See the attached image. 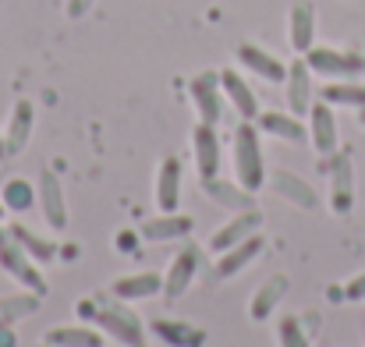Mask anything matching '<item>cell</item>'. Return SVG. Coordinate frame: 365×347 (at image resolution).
<instances>
[{"label":"cell","instance_id":"30bf717a","mask_svg":"<svg viewBox=\"0 0 365 347\" xmlns=\"http://www.w3.org/2000/svg\"><path fill=\"white\" fill-rule=\"evenodd\" d=\"M36 195H39V209H43V220L57 231L68 227V202H64V188H61V177L53 170H39V181H36Z\"/></svg>","mask_w":365,"mask_h":347},{"label":"cell","instance_id":"836d02e7","mask_svg":"<svg viewBox=\"0 0 365 347\" xmlns=\"http://www.w3.org/2000/svg\"><path fill=\"white\" fill-rule=\"evenodd\" d=\"M0 347H18V337L11 333V326H0Z\"/></svg>","mask_w":365,"mask_h":347},{"label":"cell","instance_id":"9a60e30c","mask_svg":"<svg viewBox=\"0 0 365 347\" xmlns=\"http://www.w3.org/2000/svg\"><path fill=\"white\" fill-rule=\"evenodd\" d=\"M262 248H266L262 234H252V237H245L242 244H235V248L220 252V259H217V276H220V280H231V276H238L242 269H248V266H252V262L262 255Z\"/></svg>","mask_w":365,"mask_h":347},{"label":"cell","instance_id":"484cf974","mask_svg":"<svg viewBox=\"0 0 365 347\" xmlns=\"http://www.w3.org/2000/svg\"><path fill=\"white\" fill-rule=\"evenodd\" d=\"M202 192H206V195H210L213 202H220V206H227V209H235V213H242V209H252V195H255V192L242 188L238 181L231 185V181H224V177L202 181Z\"/></svg>","mask_w":365,"mask_h":347},{"label":"cell","instance_id":"ba28073f","mask_svg":"<svg viewBox=\"0 0 365 347\" xmlns=\"http://www.w3.org/2000/svg\"><path fill=\"white\" fill-rule=\"evenodd\" d=\"M323 170L330 174V206H334V213H348L355 206V177H351L348 152L327 156L323 160Z\"/></svg>","mask_w":365,"mask_h":347},{"label":"cell","instance_id":"3957f363","mask_svg":"<svg viewBox=\"0 0 365 347\" xmlns=\"http://www.w3.org/2000/svg\"><path fill=\"white\" fill-rule=\"evenodd\" d=\"M93 326H100L103 337H110V341H118L124 347H145V326H142V319L128 305H107V309H100L96 319H93Z\"/></svg>","mask_w":365,"mask_h":347},{"label":"cell","instance_id":"52a82bcc","mask_svg":"<svg viewBox=\"0 0 365 347\" xmlns=\"http://www.w3.org/2000/svg\"><path fill=\"white\" fill-rule=\"evenodd\" d=\"M284 96H287V110L298 117H309V107L316 103V86H312V68L305 64V57L287 64V78H284Z\"/></svg>","mask_w":365,"mask_h":347},{"label":"cell","instance_id":"d590c367","mask_svg":"<svg viewBox=\"0 0 365 347\" xmlns=\"http://www.w3.org/2000/svg\"><path fill=\"white\" fill-rule=\"evenodd\" d=\"M359 120H362V128H365V107H362V110H359Z\"/></svg>","mask_w":365,"mask_h":347},{"label":"cell","instance_id":"f546056e","mask_svg":"<svg viewBox=\"0 0 365 347\" xmlns=\"http://www.w3.org/2000/svg\"><path fill=\"white\" fill-rule=\"evenodd\" d=\"M277 344L280 347H312V341H309V330H305L294 316H284V319L277 323Z\"/></svg>","mask_w":365,"mask_h":347},{"label":"cell","instance_id":"74e56055","mask_svg":"<svg viewBox=\"0 0 365 347\" xmlns=\"http://www.w3.org/2000/svg\"><path fill=\"white\" fill-rule=\"evenodd\" d=\"M0 326H7V323H4V319H0Z\"/></svg>","mask_w":365,"mask_h":347},{"label":"cell","instance_id":"9c48e42d","mask_svg":"<svg viewBox=\"0 0 365 347\" xmlns=\"http://www.w3.org/2000/svg\"><path fill=\"white\" fill-rule=\"evenodd\" d=\"M309 142H312V149H316L323 160L334 156L337 145H341L337 117H334V107H330L327 100H316V103L309 107Z\"/></svg>","mask_w":365,"mask_h":347},{"label":"cell","instance_id":"f1b7e54d","mask_svg":"<svg viewBox=\"0 0 365 347\" xmlns=\"http://www.w3.org/2000/svg\"><path fill=\"white\" fill-rule=\"evenodd\" d=\"M39 298L43 294H36V291H21V294H4L0 298V319L11 326V323H18V319H25V316H32L36 309H39Z\"/></svg>","mask_w":365,"mask_h":347},{"label":"cell","instance_id":"44dd1931","mask_svg":"<svg viewBox=\"0 0 365 347\" xmlns=\"http://www.w3.org/2000/svg\"><path fill=\"white\" fill-rule=\"evenodd\" d=\"M287 276L284 273H273V276H266L262 284H259V291L252 294V301H248V316L255 319V323H262V319H269L273 316V309L284 301V294H287Z\"/></svg>","mask_w":365,"mask_h":347},{"label":"cell","instance_id":"6da1fadb","mask_svg":"<svg viewBox=\"0 0 365 347\" xmlns=\"http://www.w3.org/2000/svg\"><path fill=\"white\" fill-rule=\"evenodd\" d=\"M231 156H235V177L248 192H259L269 177H266V152L259 142V124L242 120L231 135Z\"/></svg>","mask_w":365,"mask_h":347},{"label":"cell","instance_id":"d6a6232c","mask_svg":"<svg viewBox=\"0 0 365 347\" xmlns=\"http://www.w3.org/2000/svg\"><path fill=\"white\" fill-rule=\"evenodd\" d=\"M96 312H100V309H96V301H89V298H82V301H78V316H82L86 323H93V319H96Z\"/></svg>","mask_w":365,"mask_h":347},{"label":"cell","instance_id":"cb8c5ba5","mask_svg":"<svg viewBox=\"0 0 365 347\" xmlns=\"http://www.w3.org/2000/svg\"><path fill=\"white\" fill-rule=\"evenodd\" d=\"M43 344L50 347H103V330L89 326H53L43 333Z\"/></svg>","mask_w":365,"mask_h":347},{"label":"cell","instance_id":"7a4b0ae2","mask_svg":"<svg viewBox=\"0 0 365 347\" xmlns=\"http://www.w3.org/2000/svg\"><path fill=\"white\" fill-rule=\"evenodd\" d=\"M305 64L312 68V75L323 78H359L365 75V57L355 50H337V46H312L309 53H302Z\"/></svg>","mask_w":365,"mask_h":347},{"label":"cell","instance_id":"5b68a950","mask_svg":"<svg viewBox=\"0 0 365 347\" xmlns=\"http://www.w3.org/2000/svg\"><path fill=\"white\" fill-rule=\"evenodd\" d=\"M199 266H202V248L199 244H181V252L170 259V266H167V273H163V294L174 301V298H181L188 287H192V280H195V273H199Z\"/></svg>","mask_w":365,"mask_h":347},{"label":"cell","instance_id":"e575fe53","mask_svg":"<svg viewBox=\"0 0 365 347\" xmlns=\"http://www.w3.org/2000/svg\"><path fill=\"white\" fill-rule=\"evenodd\" d=\"M7 156V145H4V135H0V160Z\"/></svg>","mask_w":365,"mask_h":347},{"label":"cell","instance_id":"ffe728a7","mask_svg":"<svg viewBox=\"0 0 365 347\" xmlns=\"http://www.w3.org/2000/svg\"><path fill=\"white\" fill-rule=\"evenodd\" d=\"M220 86H224V96L231 103V110L242 117V120H259V100L252 93V86L245 82L238 71H220Z\"/></svg>","mask_w":365,"mask_h":347},{"label":"cell","instance_id":"7402d4cb","mask_svg":"<svg viewBox=\"0 0 365 347\" xmlns=\"http://www.w3.org/2000/svg\"><path fill=\"white\" fill-rule=\"evenodd\" d=\"M149 330H153L167 347H202L206 344V333H202L199 326H192V323H181V319L160 316V319L149 323Z\"/></svg>","mask_w":365,"mask_h":347},{"label":"cell","instance_id":"4fadbf2b","mask_svg":"<svg viewBox=\"0 0 365 347\" xmlns=\"http://www.w3.org/2000/svg\"><path fill=\"white\" fill-rule=\"evenodd\" d=\"M287 43L294 53H309L316 46V7L309 0H298L287 11Z\"/></svg>","mask_w":365,"mask_h":347},{"label":"cell","instance_id":"d6986e66","mask_svg":"<svg viewBox=\"0 0 365 347\" xmlns=\"http://www.w3.org/2000/svg\"><path fill=\"white\" fill-rule=\"evenodd\" d=\"M178 202H181V160L163 156L156 174V206L160 213H178Z\"/></svg>","mask_w":365,"mask_h":347},{"label":"cell","instance_id":"7c38bea8","mask_svg":"<svg viewBox=\"0 0 365 347\" xmlns=\"http://www.w3.org/2000/svg\"><path fill=\"white\" fill-rule=\"evenodd\" d=\"M262 227V213L252 206V209H242V213H235L220 231L210 237V248L220 255V252H227V248H235V244H242L245 237H252V234H259Z\"/></svg>","mask_w":365,"mask_h":347},{"label":"cell","instance_id":"83f0119b","mask_svg":"<svg viewBox=\"0 0 365 347\" xmlns=\"http://www.w3.org/2000/svg\"><path fill=\"white\" fill-rule=\"evenodd\" d=\"M7 231H11V237H14L36 262H53V259H57V244L46 241V237H39V234H32L25 224H11Z\"/></svg>","mask_w":365,"mask_h":347},{"label":"cell","instance_id":"5bb4252c","mask_svg":"<svg viewBox=\"0 0 365 347\" xmlns=\"http://www.w3.org/2000/svg\"><path fill=\"white\" fill-rule=\"evenodd\" d=\"M32 128H36V107H32V100H18V103L11 107L7 128H4V145H7V156H18V152L29 145Z\"/></svg>","mask_w":365,"mask_h":347},{"label":"cell","instance_id":"ac0fdd59","mask_svg":"<svg viewBox=\"0 0 365 347\" xmlns=\"http://www.w3.org/2000/svg\"><path fill=\"white\" fill-rule=\"evenodd\" d=\"M114 298L118 301H145L153 294H163V273L156 269H145V273H128L114 280Z\"/></svg>","mask_w":365,"mask_h":347},{"label":"cell","instance_id":"1f68e13d","mask_svg":"<svg viewBox=\"0 0 365 347\" xmlns=\"http://www.w3.org/2000/svg\"><path fill=\"white\" fill-rule=\"evenodd\" d=\"M96 0H68V18H86Z\"/></svg>","mask_w":365,"mask_h":347},{"label":"cell","instance_id":"f35d334b","mask_svg":"<svg viewBox=\"0 0 365 347\" xmlns=\"http://www.w3.org/2000/svg\"><path fill=\"white\" fill-rule=\"evenodd\" d=\"M39 347H50V344H39Z\"/></svg>","mask_w":365,"mask_h":347},{"label":"cell","instance_id":"e0dca14e","mask_svg":"<svg viewBox=\"0 0 365 347\" xmlns=\"http://www.w3.org/2000/svg\"><path fill=\"white\" fill-rule=\"evenodd\" d=\"M192 227H195V220L185 217V213H160V217H153V220H142L138 234H142L145 241H153V244H163V241H181V237H188Z\"/></svg>","mask_w":365,"mask_h":347},{"label":"cell","instance_id":"8d00e7d4","mask_svg":"<svg viewBox=\"0 0 365 347\" xmlns=\"http://www.w3.org/2000/svg\"><path fill=\"white\" fill-rule=\"evenodd\" d=\"M0 217H4V202H0Z\"/></svg>","mask_w":365,"mask_h":347},{"label":"cell","instance_id":"2e32d148","mask_svg":"<svg viewBox=\"0 0 365 347\" xmlns=\"http://www.w3.org/2000/svg\"><path fill=\"white\" fill-rule=\"evenodd\" d=\"M269 188H273L280 199L294 202L298 209H316V206H319V195H316V188H312L305 177L291 174V170H273V174H269Z\"/></svg>","mask_w":365,"mask_h":347},{"label":"cell","instance_id":"277c9868","mask_svg":"<svg viewBox=\"0 0 365 347\" xmlns=\"http://www.w3.org/2000/svg\"><path fill=\"white\" fill-rule=\"evenodd\" d=\"M188 96L199 110V120L206 124H220L224 120V86H220V71H199L188 82Z\"/></svg>","mask_w":365,"mask_h":347},{"label":"cell","instance_id":"8fae6325","mask_svg":"<svg viewBox=\"0 0 365 347\" xmlns=\"http://www.w3.org/2000/svg\"><path fill=\"white\" fill-rule=\"evenodd\" d=\"M238 61H242L245 71L259 75V78L269 82V86H284V78H287V64H284L280 57H273L269 50L255 46V43H242V46H238Z\"/></svg>","mask_w":365,"mask_h":347},{"label":"cell","instance_id":"603a6c76","mask_svg":"<svg viewBox=\"0 0 365 347\" xmlns=\"http://www.w3.org/2000/svg\"><path fill=\"white\" fill-rule=\"evenodd\" d=\"M259 131L273 135V138H284V142H305L309 138V124L302 120L298 114H280V110H262L259 114Z\"/></svg>","mask_w":365,"mask_h":347},{"label":"cell","instance_id":"d4e9b609","mask_svg":"<svg viewBox=\"0 0 365 347\" xmlns=\"http://www.w3.org/2000/svg\"><path fill=\"white\" fill-rule=\"evenodd\" d=\"M319 100H327L330 107H351V110H362L365 107V86L355 78H330L323 89H319Z\"/></svg>","mask_w":365,"mask_h":347},{"label":"cell","instance_id":"4dcf8cb0","mask_svg":"<svg viewBox=\"0 0 365 347\" xmlns=\"http://www.w3.org/2000/svg\"><path fill=\"white\" fill-rule=\"evenodd\" d=\"M344 298H348V301H365V273H359V276H351V280H348Z\"/></svg>","mask_w":365,"mask_h":347},{"label":"cell","instance_id":"8992f818","mask_svg":"<svg viewBox=\"0 0 365 347\" xmlns=\"http://www.w3.org/2000/svg\"><path fill=\"white\" fill-rule=\"evenodd\" d=\"M192 156H195L199 181L220 177V135H217V124L199 120V124L192 128Z\"/></svg>","mask_w":365,"mask_h":347},{"label":"cell","instance_id":"4316f807","mask_svg":"<svg viewBox=\"0 0 365 347\" xmlns=\"http://www.w3.org/2000/svg\"><path fill=\"white\" fill-rule=\"evenodd\" d=\"M0 202H4V209H11V213H29V209L39 202V195H36L32 181L11 177V181H4V188H0Z\"/></svg>","mask_w":365,"mask_h":347}]
</instances>
